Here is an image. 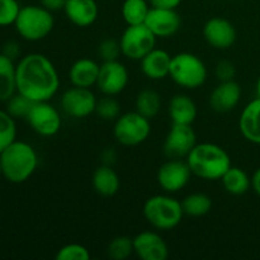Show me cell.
I'll return each mask as SVG.
<instances>
[{
  "label": "cell",
  "instance_id": "obj_12",
  "mask_svg": "<svg viewBox=\"0 0 260 260\" xmlns=\"http://www.w3.org/2000/svg\"><path fill=\"white\" fill-rule=\"evenodd\" d=\"M129 75L126 66L118 60L104 61L99 69L95 86L103 95L116 96L126 89Z\"/></svg>",
  "mask_w": 260,
  "mask_h": 260
},
{
  "label": "cell",
  "instance_id": "obj_25",
  "mask_svg": "<svg viewBox=\"0 0 260 260\" xmlns=\"http://www.w3.org/2000/svg\"><path fill=\"white\" fill-rule=\"evenodd\" d=\"M221 182L226 192L233 196L245 194L251 187V178L249 177L248 173L244 172L241 168L233 167V165L221 178Z\"/></svg>",
  "mask_w": 260,
  "mask_h": 260
},
{
  "label": "cell",
  "instance_id": "obj_40",
  "mask_svg": "<svg viewBox=\"0 0 260 260\" xmlns=\"http://www.w3.org/2000/svg\"><path fill=\"white\" fill-rule=\"evenodd\" d=\"M101 159L103 161L104 165H113L116 162L117 159V154L113 149H106L102 151L101 154Z\"/></svg>",
  "mask_w": 260,
  "mask_h": 260
},
{
  "label": "cell",
  "instance_id": "obj_19",
  "mask_svg": "<svg viewBox=\"0 0 260 260\" xmlns=\"http://www.w3.org/2000/svg\"><path fill=\"white\" fill-rule=\"evenodd\" d=\"M239 129L246 141L260 145V98L258 96L249 102L241 111Z\"/></svg>",
  "mask_w": 260,
  "mask_h": 260
},
{
  "label": "cell",
  "instance_id": "obj_22",
  "mask_svg": "<svg viewBox=\"0 0 260 260\" xmlns=\"http://www.w3.org/2000/svg\"><path fill=\"white\" fill-rule=\"evenodd\" d=\"M169 117L173 123L192 124L197 118V104L187 94H175L168 107Z\"/></svg>",
  "mask_w": 260,
  "mask_h": 260
},
{
  "label": "cell",
  "instance_id": "obj_35",
  "mask_svg": "<svg viewBox=\"0 0 260 260\" xmlns=\"http://www.w3.org/2000/svg\"><path fill=\"white\" fill-rule=\"evenodd\" d=\"M122 55L121 45L119 41L113 40V38H106L102 41L98 46V56L102 61H114L118 60L119 56Z\"/></svg>",
  "mask_w": 260,
  "mask_h": 260
},
{
  "label": "cell",
  "instance_id": "obj_3",
  "mask_svg": "<svg viewBox=\"0 0 260 260\" xmlns=\"http://www.w3.org/2000/svg\"><path fill=\"white\" fill-rule=\"evenodd\" d=\"M3 177L13 184L24 183L35 174L38 167V155L28 142L15 140L0 152Z\"/></svg>",
  "mask_w": 260,
  "mask_h": 260
},
{
  "label": "cell",
  "instance_id": "obj_21",
  "mask_svg": "<svg viewBox=\"0 0 260 260\" xmlns=\"http://www.w3.org/2000/svg\"><path fill=\"white\" fill-rule=\"evenodd\" d=\"M99 65L91 58H79L71 65L69 70V79L74 86L79 88H91L96 84L99 75Z\"/></svg>",
  "mask_w": 260,
  "mask_h": 260
},
{
  "label": "cell",
  "instance_id": "obj_6",
  "mask_svg": "<svg viewBox=\"0 0 260 260\" xmlns=\"http://www.w3.org/2000/svg\"><path fill=\"white\" fill-rule=\"evenodd\" d=\"M208 71L206 63L201 57L190 52H180L172 56L169 76L180 88H201L207 80Z\"/></svg>",
  "mask_w": 260,
  "mask_h": 260
},
{
  "label": "cell",
  "instance_id": "obj_2",
  "mask_svg": "<svg viewBox=\"0 0 260 260\" xmlns=\"http://www.w3.org/2000/svg\"><path fill=\"white\" fill-rule=\"evenodd\" d=\"M185 159L192 174L205 180H221L233 165L226 150L212 142L197 144Z\"/></svg>",
  "mask_w": 260,
  "mask_h": 260
},
{
  "label": "cell",
  "instance_id": "obj_15",
  "mask_svg": "<svg viewBox=\"0 0 260 260\" xmlns=\"http://www.w3.org/2000/svg\"><path fill=\"white\" fill-rule=\"evenodd\" d=\"M145 24L156 37L168 38L174 36L182 25V18L175 9L150 8Z\"/></svg>",
  "mask_w": 260,
  "mask_h": 260
},
{
  "label": "cell",
  "instance_id": "obj_23",
  "mask_svg": "<svg viewBox=\"0 0 260 260\" xmlns=\"http://www.w3.org/2000/svg\"><path fill=\"white\" fill-rule=\"evenodd\" d=\"M91 183H93L94 190L103 197H112L118 192L121 187V179L118 174L114 172L111 165L104 164L94 170Z\"/></svg>",
  "mask_w": 260,
  "mask_h": 260
},
{
  "label": "cell",
  "instance_id": "obj_11",
  "mask_svg": "<svg viewBox=\"0 0 260 260\" xmlns=\"http://www.w3.org/2000/svg\"><path fill=\"white\" fill-rule=\"evenodd\" d=\"M95 98L90 88L71 86L66 89L60 98L61 109L73 118H85L95 111Z\"/></svg>",
  "mask_w": 260,
  "mask_h": 260
},
{
  "label": "cell",
  "instance_id": "obj_42",
  "mask_svg": "<svg viewBox=\"0 0 260 260\" xmlns=\"http://www.w3.org/2000/svg\"><path fill=\"white\" fill-rule=\"evenodd\" d=\"M255 90H256V96L260 98V75L258 78V80H256V85H255Z\"/></svg>",
  "mask_w": 260,
  "mask_h": 260
},
{
  "label": "cell",
  "instance_id": "obj_31",
  "mask_svg": "<svg viewBox=\"0 0 260 260\" xmlns=\"http://www.w3.org/2000/svg\"><path fill=\"white\" fill-rule=\"evenodd\" d=\"M94 113L103 121H116L121 116V104L114 96L104 95L96 101Z\"/></svg>",
  "mask_w": 260,
  "mask_h": 260
},
{
  "label": "cell",
  "instance_id": "obj_14",
  "mask_svg": "<svg viewBox=\"0 0 260 260\" xmlns=\"http://www.w3.org/2000/svg\"><path fill=\"white\" fill-rule=\"evenodd\" d=\"M203 37L211 47L228 50L236 42V29L233 23L222 17H213L203 25Z\"/></svg>",
  "mask_w": 260,
  "mask_h": 260
},
{
  "label": "cell",
  "instance_id": "obj_17",
  "mask_svg": "<svg viewBox=\"0 0 260 260\" xmlns=\"http://www.w3.org/2000/svg\"><path fill=\"white\" fill-rule=\"evenodd\" d=\"M241 86L235 80L220 81L210 95V106L217 113H228L236 108L241 99Z\"/></svg>",
  "mask_w": 260,
  "mask_h": 260
},
{
  "label": "cell",
  "instance_id": "obj_5",
  "mask_svg": "<svg viewBox=\"0 0 260 260\" xmlns=\"http://www.w3.org/2000/svg\"><path fill=\"white\" fill-rule=\"evenodd\" d=\"M14 27L23 40L37 42L52 32L55 19L52 12L42 5H25L20 8Z\"/></svg>",
  "mask_w": 260,
  "mask_h": 260
},
{
  "label": "cell",
  "instance_id": "obj_41",
  "mask_svg": "<svg viewBox=\"0 0 260 260\" xmlns=\"http://www.w3.org/2000/svg\"><path fill=\"white\" fill-rule=\"evenodd\" d=\"M251 187H253L254 192L260 197V168L254 172L253 177H251Z\"/></svg>",
  "mask_w": 260,
  "mask_h": 260
},
{
  "label": "cell",
  "instance_id": "obj_36",
  "mask_svg": "<svg viewBox=\"0 0 260 260\" xmlns=\"http://www.w3.org/2000/svg\"><path fill=\"white\" fill-rule=\"evenodd\" d=\"M216 78L220 81H229L234 80L236 75V68L231 61L229 60H221L216 65Z\"/></svg>",
  "mask_w": 260,
  "mask_h": 260
},
{
  "label": "cell",
  "instance_id": "obj_20",
  "mask_svg": "<svg viewBox=\"0 0 260 260\" xmlns=\"http://www.w3.org/2000/svg\"><path fill=\"white\" fill-rule=\"evenodd\" d=\"M141 71L150 80H162L169 76L172 56L161 48L150 51L141 61Z\"/></svg>",
  "mask_w": 260,
  "mask_h": 260
},
{
  "label": "cell",
  "instance_id": "obj_1",
  "mask_svg": "<svg viewBox=\"0 0 260 260\" xmlns=\"http://www.w3.org/2000/svg\"><path fill=\"white\" fill-rule=\"evenodd\" d=\"M60 89L52 61L42 53H28L17 62V93L32 102H50Z\"/></svg>",
  "mask_w": 260,
  "mask_h": 260
},
{
  "label": "cell",
  "instance_id": "obj_43",
  "mask_svg": "<svg viewBox=\"0 0 260 260\" xmlns=\"http://www.w3.org/2000/svg\"><path fill=\"white\" fill-rule=\"evenodd\" d=\"M3 175V173H2V162H0V177H2Z\"/></svg>",
  "mask_w": 260,
  "mask_h": 260
},
{
  "label": "cell",
  "instance_id": "obj_26",
  "mask_svg": "<svg viewBox=\"0 0 260 260\" xmlns=\"http://www.w3.org/2000/svg\"><path fill=\"white\" fill-rule=\"evenodd\" d=\"M161 104L162 102L160 94L151 88H145L139 91L136 102H135L136 111L149 119H152L159 114Z\"/></svg>",
  "mask_w": 260,
  "mask_h": 260
},
{
  "label": "cell",
  "instance_id": "obj_4",
  "mask_svg": "<svg viewBox=\"0 0 260 260\" xmlns=\"http://www.w3.org/2000/svg\"><path fill=\"white\" fill-rule=\"evenodd\" d=\"M144 217L154 229L160 231L173 230L183 220L182 202L172 196L156 194L150 197L142 208Z\"/></svg>",
  "mask_w": 260,
  "mask_h": 260
},
{
  "label": "cell",
  "instance_id": "obj_8",
  "mask_svg": "<svg viewBox=\"0 0 260 260\" xmlns=\"http://www.w3.org/2000/svg\"><path fill=\"white\" fill-rule=\"evenodd\" d=\"M156 36L145 24L128 25L119 38L122 55L134 61H141L156 45Z\"/></svg>",
  "mask_w": 260,
  "mask_h": 260
},
{
  "label": "cell",
  "instance_id": "obj_29",
  "mask_svg": "<svg viewBox=\"0 0 260 260\" xmlns=\"http://www.w3.org/2000/svg\"><path fill=\"white\" fill-rule=\"evenodd\" d=\"M134 251V239L128 236H117L107 246V255L113 260H126Z\"/></svg>",
  "mask_w": 260,
  "mask_h": 260
},
{
  "label": "cell",
  "instance_id": "obj_24",
  "mask_svg": "<svg viewBox=\"0 0 260 260\" xmlns=\"http://www.w3.org/2000/svg\"><path fill=\"white\" fill-rule=\"evenodd\" d=\"M17 93V63L0 53V102L5 103Z\"/></svg>",
  "mask_w": 260,
  "mask_h": 260
},
{
  "label": "cell",
  "instance_id": "obj_10",
  "mask_svg": "<svg viewBox=\"0 0 260 260\" xmlns=\"http://www.w3.org/2000/svg\"><path fill=\"white\" fill-rule=\"evenodd\" d=\"M197 145V135L192 124L173 123L165 137L162 151L168 159H183L187 157Z\"/></svg>",
  "mask_w": 260,
  "mask_h": 260
},
{
  "label": "cell",
  "instance_id": "obj_18",
  "mask_svg": "<svg viewBox=\"0 0 260 260\" xmlns=\"http://www.w3.org/2000/svg\"><path fill=\"white\" fill-rule=\"evenodd\" d=\"M63 12L73 24L80 28L94 24L99 14L95 0H66Z\"/></svg>",
  "mask_w": 260,
  "mask_h": 260
},
{
  "label": "cell",
  "instance_id": "obj_7",
  "mask_svg": "<svg viewBox=\"0 0 260 260\" xmlns=\"http://www.w3.org/2000/svg\"><path fill=\"white\" fill-rule=\"evenodd\" d=\"M151 134L150 119L137 111L121 114L114 122L113 135L123 146H137L146 141Z\"/></svg>",
  "mask_w": 260,
  "mask_h": 260
},
{
  "label": "cell",
  "instance_id": "obj_27",
  "mask_svg": "<svg viewBox=\"0 0 260 260\" xmlns=\"http://www.w3.org/2000/svg\"><path fill=\"white\" fill-rule=\"evenodd\" d=\"M184 215L190 217H202L212 208V200L205 193H190L182 201Z\"/></svg>",
  "mask_w": 260,
  "mask_h": 260
},
{
  "label": "cell",
  "instance_id": "obj_9",
  "mask_svg": "<svg viewBox=\"0 0 260 260\" xmlns=\"http://www.w3.org/2000/svg\"><path fill=\"white\" fill-rule=\"evenodd\" d=\"M27 122L30 128L43 137H52L58 134L62 124L60 112L50 102H36L33 103Z\"/></svg>",
  "mask_w": 260,
  "mask_h": 260
},
{
  "label": "cell",
  "instance_id": "obj_28",
  "mask_svg": "<svg viewBox=\"0 0 260 260\" xmlns=\"http://www.w3.org/2000/svg\"><path fill=\"white\" fill-rule=\"evenodd\" d=\"M150 8L146 0H124L122 4V17L127 25L144 24Z\"/></svg>",
  "mask_w": 260,
  "mask_h": 260
},
{
  "label": "cell",
  "instance_id": "obj_34",
  "mask_svg": "<svg viewBox=\"0 0 260 260\" xmlns=\"http://www.w3.org/2000/svg\"><path fill=\"white\" fill-rule=\"evenodd\" d=\"M20 8L18 0H0V27L14 24Z\"/></svg>",
  "mask_w": 260,
  "mask_h": 260
},
{
  "label": "cell",
  "instance_id": "obj_30",
  "mask_svg": "<svg viewBox=\"0 0 260 260\" xmlns=\"http://www.w3.org/2000/svg\"><path fill=\"white\" fill-rule=\"evenodd\" d=\"M17 140V123L7 111L0 109V152Z\"/></svg>",
  "mask_w": 260,
  "mask_h": 260
},
{
  "label": "cell",
  "instance_id": "obj_38",
  "mask_svg": "<svg viewBox=\"0 0 260 260\" xmlns=\"http://www.w3.org/2000/svg\"><path fill=\"white\" fill-rule=\"evenodd\" d=\"M183 0H149L152 8H164V9H177Z\"/></svg>",
  "mask_w": 260,
  "mask_h": 260
},
{
  "label": "cell",
  "instance_id": "obj_33",
  "mask_svg": "<svg viewBox=\"0 0 260 260\" xmlns=\"http://www.w3.org/2000/svg\"><path fill=\"white\" fill-rule=\"evenodd\" d=\"M57 260H89L90 253L88 248H85L81 244H68L60 248L56 253Z\"/></svg>",
  "mask_w": 260,
  "mask_h": 260
},
{
  "label": "cell",
  "instance_id": "obj_39",
  "mask_svg": "<svg viewBox=\"0 0 260 260\" xmlns=\"http://www.w3.org/2000/svg\"><path fill=\"white\" fill-rule=\"evenodd\" d=\"M40 3L50 12H57V10H63L66 0H40Z\"/></svg>",
  "mask_w": 260,
  "mask_h": 260
},
{
  "label": "cell",
  "instance_id": "obj_13",
  "mask_svg": "<svg viewBox=\"0 0 260 260\" xmlns=\"http://www.w3.org/2000/svg\"><path fill=\"white\" fill-rule=\"evenodd\" d=\"M192 170L187 160L169 159L160 165L156 179L160 187L167 193H177L189 183Z\"/></svg>",
  "mask_w": 260,
  "mask_h": 260
},
{
  "label": "cell",
  "instance_id": "obj_32",
  "mask_svg": "<svg viewBox=\"0 0 260 260\" xmlns=\"http://www.w3.org/2000/svg\"><path fill=\"white\" fill-rule=\"evenodd\" d=\"M7 109L5 111L13 117V118H27L28 113H29L30 108H32L35 102L29 101L25 98L24 95L19 93H15L12 98L8 99L7 102Z\"/></svg>",
  "mask_w": 260,
  "mask_h": 260
},
{
  "label": "cell",
  "instance_id": "obj_16",
  "mask_svg": "<svg viewBox=\"0 0 260 260\" xmlns=\"http://www.w3.org/2000/svg\"><path fill=\"white\" fill-rule=\"evenodd\" d=\"M134 251L142 260H167L169 248L155 231H142L134 238Z\"/></svg>",
  "mask_w": 260,
  "mask_h": 260
},
{
  "label": "cell",
  "instance_id": "obj_37",
  "mask_svg": "<svg viewBox=\"0 0 260 260\" xmlns=\"http://www.w3.org/2000/svg\"><path fill=\"white\" fill-rule=\"evenodd\" d=\"M2 53L5 55L7 57H9L10 60L15 61L19 58L20 56V46L17 41H7V42L3 45Z\"/></svg>",
  "mask_w": 260,
  "mask_h": 260
}]
</instances>
